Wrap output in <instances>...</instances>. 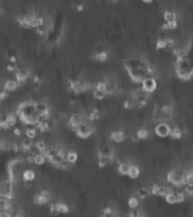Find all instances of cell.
<instances>
[{
    "label": "cell",
    "instance_id": "12",
    "mask_svg": "<svg viewBox=\"0 0 193 217\" xmlns=\"http://www.w3.org/2000/svg\"><path fill=\"white\" fill-rule=\"evenodd\" d=\"M18 85H19V83L17 82V80L9 79V80H7V82L5 83V85H3V90H7V92H14V90H16L17 88H18Z\"/></svg>",
    "mask_w": 193,
    "mask_h": 217
},
{
    "label": "cell",
    "instance_id": "37",
    "mask_svg": "<svg viewBox=\"0 0 193 217\" xmlns=\"http://www.w3.org/2000/svg\"><path fill=\"white\" fill-rule=\"evenodd\" d=\"M156 48L158 50H162V49H166V39H163L160 37L156 43Z\"/></svg>",
    "mask_w": 193,
    "mask_h": 217
},
{
    "label": "cell",
    "instance_id": "26",
    "mask_svg": "<svg viewBox=\"0 0 193 217\" xmlns=\"http://www.w3.org/2000/svg\"><path fill=\"white\" fill-rule=\"evenodd\" d=\"M171 136L173 139H181L183 136V130L179 127H174L171 131Z\"/></svg>",
    "mask_w": 193,
    "mask_h": 217
},
{
    "label": "cell",
    "instance_id": "10",
    "mask_svg": "<svg viewBox=\"0 0 193 217\" xmlns=\"http://www.w3.org/2000/svg\"><path fill=\"white\" fill-rule=\"evenodd\" d=\"M29 161L33 162L36 165H43L45 163V161H46V156L43 153H39V154L32 155V157H29Z\"/></svg>",
    "mask_w": 193,
    "mask_h": 217
},
{
    "label": "cell",
    "instance_id": "3",
    "mask_svg": "<svg viewBox=\"0 0 193 217\" xmlns=\"http://www.w3.org/2000/svg\"><path fill=\"white\" fill-rule=\"evenodd\" d=\"M77 136H79L80 138H88L93 133H94V127L89 122L83 121L78 127L75 129Z\"/></svg>",
    "mask_w": 193,
    "mask_h": 217
},
{
    "label": "cell",
    "instance_id": "40",
    "mask_svg": "<svg viewBox=\"0 0 193 217\" xmlns=\"http://www.w3.org/2000/svg\"><path fill=\"white\" fill-rule=\"evenodd\" d=\"M143 3H153V0H142Z\"/></svg>",
    "mask_w": 193,
    "mask_h": 217
},
{
    "label": "cell",
    "instance_id": "14",
    "mask_svg": "<svg viewBox=\"0 0 193 217\" xmlns=\"http://www.w3.org/2000/svg\"><path fill=\"white\" fill-rule=\"evenodd\" d=\"M139 175H140V169H139V166L134 165V164L130 165V170H129V173H128L129 178L132 179V180H136V179L139 178Z\"/></svg>",
    "mask_w": 193,
    "mask_h": 217
},
{
    "label": "cell",
    "instance_id": "8",
    "mask_svg": "<svg viewBox=\"0 0 193 217\" xmlns=\"http://www.w3.org/2000/svg\"><path fill=\"white\" fill-rule=\"evenodd\" d=\"M70 87L76 93H80V92H85L88 88H90V86L88 85V83L80 82V80H72L70 83Z\"/></svg>",
    "mask_w": 193,
    "mask_h": 217
},
{
    "label": "cell",
    "instance_id": "16",
    "mask_svg": "<svg viewBox=\"0 0 193 217\" xmlns=\"http://www.w3.org/2000/svg\"><path fill=\"white\" fill-rule=\"evenodd\" d=\"M149 195H150V190L148 188H146V187H141V188H139L137 190V197L139 198L140 200L147 199L149 197Z\"/></svg>",
    "mask_w": 193,
    "mask_h": 217
},
{
    "label": "cell",
    "instance_id": "19",
    "mask_svg": "<svg viewBox=\"0 0 193 217\" xmlns=\"http://www.w3.org/2000/svg\"><path fill=\"white\" fill-rule=\"evenodd\" d=\"M111 139L119 144V143H122V141L126 139V135H124L123 131H114V133H112V135H111Z\"/></svg>",
    "mask_w": 193,
    "mask_h": 217
},
{
    "label": "cell",
    "instance_id": "11",
    "mask_svg": "<svg viewBox=\"0 0 193 217\" xmlns=\"http://www.w3.org/2000/svg\"><path fill=\"white\" fill-rule=\"evenodd\" d=\"M160 111H162V113L164 114L165 121H167V120H169V119L173 118L174 111H173V107H172L171 105H168V104L163 105V106L160 107Z\"/></svg>",
    "mask_w": 193,
    "mask_h": 217
},
{
    "label": "cell",
    "instance_id": "15",
    "mask_svg": "<svg viewBox=\"0 0 193 217\" xmlns=\"http://www.w3.org/2000/svg\"><path fill=\"white\" fill-rule=\"evenodd\" d=\"M35 178H36V175H35V172L33 170H25L23 172V180H24V182H33L35 180Z\"/></svg>",
    "mask_w": 193,
    "mask_h": 217
},
{
    "label": "cell",
    "instance_id": "30",
    "mask_svg": "<svg viewBox=\"0 0 193 217\" xmlns=\"http://www.w3.org/2000/svg\"><path fill=\"white\" fill-rule=\"evenodd\" d=\"M36 129H34V128H27V129L25 130V136H26V138L28 139H34L35 137H36Z\"/></svg>",
    "mask_w": 193,
    "mask_h": 217
},
{
    "label": "cell",
    "instance_id": "23",
    "mask_svg": "<svg viewBox=\"0 0 193 217\" xmlns=\"http://www.w3.org/2000/svg\"><path fill=\"white\" fill-rule=\"evenodd\" d=\"M99 154H102V155H105V156H110V157L113 158L112 147L109 146V145H103V146H101V148H99Z\"/></svg>",
    "mask_w": 193,
    "mask_h": 217
},
{
    "label": "cell",
    "instance_id": "29",
    "mask_svg": "<svg viewBox=\"0 0 193 217\" xmlns=\"http://www.w3.org/2000/svg\"><path fill=\"white\" fill-rule=\"evenodd\" d=\"M185 184L188 186H193V170L185 171Z\"/></svg>",
    "mask_w": 193,
    "mask_h": 217
},
{
    "label": "cell",
    "instance_id": "38",
    "mask_svg": "<svg viewBox=\"0 0 193 217\" xmlns=\"http://www.w3.org/2000/svg\"><path fill=\"white\" fill-rule=\"evenodd\" d=\"M168 30H175L177 27V20H172V22L167 23Z\"/></svg>",
    "mask_w": 193,
    "mask_h": 217
},
{
    "label": "cell",
    "instance_id": "18",
    "mask_svg": "<svg viewBox=\"0 0 193 217\" xmlns=\"http://www.w3.org/2000/svg\"><path fill=\"white\" fill-rule=\"evenodd\" d=\"M113 158L110 157V156H105V155H102V154H98V165L99 167H105L107 166L111 162H112Z\"/></svg>",
    "mask_w": 193,
    "mask_h": 217
},
{
    "label": "cell",
    "instance_id": "34",
    "mask_svg": "<svg viewBox=\"0 0 193 217\" xmlns=\"http://www.w3.org/2000/svg\"><path fill=\"white\" fill-rule=\"evenodd\" d=\"M99 117H101V113L98 112V110H93L92 112L89 113L88 120H89V121H96V120L99 119Z\"/></svg>",
    "mask_w": 193,
    "mask_h": 217
},
{
    "label": "cell",
    "instance_id": "13",
    "mask_svg": "<svg viewBox=\"0 0 193 217\" xmlns=\"http://www.w3.org/2000/svg\"><path fill=\"white\" fill-rule=\"evenodd\" d=\"M28 77V70L27 69H24V68H20L16 71V80L18 83H23L25 82Z\"/></svg>",
    "mask_w": 193,
    "mask_h": 217
},
{
    "label": "cell",
    "instance_id": "2",
    "mask_svg": "<svg viewBox=\"0 0 193 217\" xmlns=\"http://www.w3.org/2000/svg\"><path fill=\"white\" fill-rule=\"evenodd\" d=\"M131 97L133 99L134 104L137 107H143L147 103H148L149 100V94L146 93L142 88L140 87L138 90H136L134 92H132Z\"/></svg>",
    "mask_w": 193,
    "mask_h": 217
},
{
    "label": "cell",
    "instance_id": "39",
    "mask_svg": "<svg viewBox=\"0 0 193 217\" xmlns=\"http://www.w3.org/2000/svg\"><path fill=\"white\" fill-rule=\"evenodd\" d=\"M14 135L17 136V137H19V136L22 135V131H20L19 128H15V129H14Z\"/></svg>",
    "mask_w": 193,
    "mask_h": 217
},
{
    "label": "cell",
    "instance_id": "41",
    "mask_svg": "<svg viewBox=\"0 0 193 217\" xmlns=\"http://www.w3.org/2000/svg\"><path fill=\"white\" fill-rule=\"evenodd\" d=\"M192 214H193V208H192Z\"/></svg>",
    "mask_w": 193,
    "mask_h": 217
},
{
    "label": "cell",
    "instance_id": "24",
    "mask_svg": "<svg viewBox=\"0 0 193 217\" xmlns=\"http://www.w3.org/2000/svg\"><path fill=\"white\" fill-rule=\"evenodd\" d=\"M16 122H17V117L15 116V114L10 113V114H7V116H6V124L8 126V128L14 127L15 124H16Z\"/></svg>",
    "mask_w": 193,
    "mask_h": 217
},
{
    "label": "cell",
    "instance_id": "21",
    "mask_svg": "<svg viewBox=\"0 0 193 217\" xmlns=\"http://www.w3.org/2000/svg\"><path fill=\"white\" fill-rule=\"evenodd\" d=\"M164 199H165V201L167 203H169V205H176L177 203V200H176V195H175V192L173 191V189L171 190V191L168 192L167 195L164 197Z\"/></svg>",
    "mask_w": 193,
    "mask_h": 217
},
{
    "label": "cell",
    "instance_id": "36",
    "mask_svg": "<svg viewBox=\"0 0 193 217\" xmlns=\"http://www.w3.org/2000/svg\"><path fill=\"white\" fill-rule=\"evenodd\" d=\"M95 90H101V92H105V93H106V82H98L97 84L95 85Z\"/></svg>",
    "mask_w": 193,
    "mask_h": 217
},
{
    "label": "cell",
    "instance_id": "7",
    "mask_svg": "<svg viewBox=\"0 0 193 217\" xmlns=\"http://www.w3.org/2000/svg\"><path fill=\"white\" fill-rule=\"evenodd\" d=\"M49 199H50L49 192L46 190H42V191H40L39 193L35 195V197H34V203L37 205V206H43L45 203H48Z\"/></svg>",
    "mask_w": 193,
    "mask_h": 217
},
{
    "label": "cell",
    "instance_id": "5",
    "mask_svg": "<svg viewBox=\"0 0 193 217\" xmlns=\"http://www.w3.org/2000/svg\"><path fill=\"white\" fill-rule=\"evenodd\" d=\"M171 131H172L171 126L166 121L158 122L157 126L155 127V133L158 137H160V138H166L168 136H171Z\"/></svg>",
    "mask_w": 193,
    "mask_h": 217
},
{
    "label": "cell",
    "instance_id": "35",
    "mask_svg": "<svg viewBox=\"0 0 193 217\" xmlns=\"http://www.w3.org/2000/svg\"><path fill=\"white\" fill-rule=\"evenodd\" d=\"M124 107H126V110H131V109H133V107H136V104H134V101L132 97H130V99L126 100L123 103Z\"/></svg>",
    "mask_w": 193,
    "mask_h": 217
},
{
    "label": "cell",
    "instance_id": "32",
    "mask_svg": "<svg viewBox=\"0 0 193 217\" xmlns=\"http://www.w3.org/2000/svg\"><path fill=\"white\" fill-rule=\"evenodd\" d=\"M93 95H94V99L97 100V101H102V100H104L106 97V93L105 92H101V90H94Z\"/></svg>",
    "mask_w": 193,
    "mask_h": 217
},
{
    "label": "cell",
    "instance_id": "22",
    "mask_svg": "<svg viewBox=\"0 0 193 217\" xmlns=\"http://www.w3.org/2000/svg\"><path fill=\"white\" fill-rule=\"evenodd\" d=\"M140 205V199L138 197H130L128 199V207L130 209H138Z\"/></svg>",
    "mask_w": 193,
    "mask_h": 217
},
{
    "label": "cell",
    "instance_id": "33",
    "mask_svg": "<svg viewBox=\"0 0 193 217\" xmlns=\"http://www.w3.org/2000/svg\"><path fill=\"white\" fill-rule=\"evenodd\" d=\"M35 148L39 150V153H43V154H44V153L46 152V145H45V143L42 140L37 141L36 144H35Z\"/></svg>",
    "mask_w": 193,
    "mask_h": 217
},
{
    "label": "cell",
    "instance_id": "17",
    "mask_svg": "<svg viewBox=\"0 0 193 217\" xmlns=\"http://www.w3.org/2000/svg\"><path fill=\"white\" fill-rule=\"evenodd\" d=\"M78 161V154L73 150H69L66 153V162L68 164H75L76 162Z\"/></svg>",
    "mask_w": 193,
    "mask_h": 217
},
{
    "label": "cell",
    "instance_id": "9",
    "mask_svg": "<svg viewBox=\"0 0 193 217\" xmlns=\"http://www.w3.org/2000/svg\"><path fill=\"white\" fill-rule=\"evenodd\" d=\"M84 121V119H83V117L80 116V114H78V113H76V114H73L71 118H70L69 120V126L71 128H72L73 130L76 129V128L78 127L79 124L81 123V122Z\"/></svg>",
    "mask_w": 193,
    "mask_h": 217
},
{
    "label": "cell",
    "instance_id": "31",
    "mask_svg": "<svg viewBox=\"0 0 193 217\" xmlns=\"http://www.w3.org/2000/svg\"><path fill=\"white\" fill-rule=\"evenodd\" d=\"M137 136L139 140L140 139H147L149 137V131L147 129H145V128H141V129H139L137 131Z\"/></svg>",
    "mask_w": 193,
    "mask_h": 217
},
{
    "label": "cell",
    "instance_id": "6",
    "mask_svg": "<svg viewBox=\"0 0 193 217\" xmlns=\"http://www.w3.org/2000/svg\"><path fill=\"white\" fill-rule=\"evenodd\" d=\"M172 189H169V188H167V187L165 186H160V184L158 183H155L153 184V187H151L150 189V193L153 196H157V197H165L166 195H167L168 192L171 191Z\"/></svg>",
    "mask_w": 193,
    "mask_h": 217
},
{
    "label": "cell",
    "instance_id": "4",
    "mask_svg": "<svg viewBox=\"0 0 193 217\" xmlns=\"http://www.w3.org/2000/svg\"><path fill=\"white\" fill-rule=\"evenodd\" d=\"M141 88L145 90L146 93H154L157 90V82L154 78V76H147L146 78H143L142 82H141Z\"/></svg>",
    "mask_w": 193,
    "mask_h": 217
},
{
    "label": "cell",
    "instance_id": "27",
    "mask_svg": "<svg viewBox=\"0 0 193 217\" xmlns=\"http://www.w3.org/2000/svg\"><path fill=\"white\" fill-rule=\"evenodd\" d=\"M107 58H109V56H107L106 51H101V52L96 53L95 57H94V59L98 62H105L107 60Z\"/></svg>",
    "mask_w": 193,
    "mask_h": 217
},
{
    "label": "cell",
    "instance_id": "25",
    "mask_svg": "<svg viewBox=\"0 0 193 217\" xmlns=\"http://www.w3.org/2000/svg\"><path fill=\"white\" fill-rule=\"evenodd\" d=\"M102 217H118V214L115 213V210L112 207H106V208L103 209Z\"/></svg>",
    "mask_w": 193,
    "mask_h": 217
},
{
    "label": "cell",
    "instance_id": "28",
    "mask_svg": "<svg viewBox=\"0 0 193 217\" xmlns=\"http://www.w3.org/2000/svg\"><path fill=\"white\" fill-rule=\"evenodd\" d=\"M164 19L166 23H169L172 20H176V14L172 10H166L164 13Z\"/></svg>",
    "mask_w": 193,
    "mask_h": 217
},
{
    "label": "cell",
    "instance_id": "20",
    "mask_svg": "<svg viewBox=\"0 0 193 217\" xmlns=\"http://www.w3.org/2000/svg\"><path fill=\"white\" fill-rule=\"evenodd\" d=\"M129 170H130V164L126 162H120L118 166V172L121 175H128Z\"/></svg>",
    "mask_w": 193,
    "mask_h": 217
},
{
    "label": "cell",
    "instance_id": "1",
    "mask_svg": "<svg viewBox=\"0 0 193 217\" xmlns=\"http://www.w3.org/2000/svg\"><path fill=\"white\" fill-rule=\"evenodd\" d=\"M167 182L173 184L174 187H183L185 184V171L182 169H174L167 173L166 176Z\"/></svg>",
    "mask_w": 193,
    "mask_h": 217
}]
</instances>
